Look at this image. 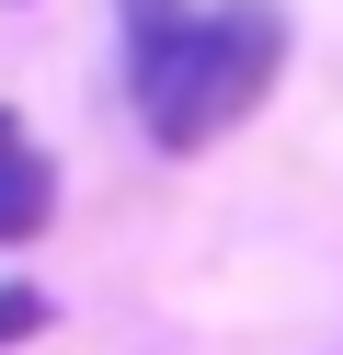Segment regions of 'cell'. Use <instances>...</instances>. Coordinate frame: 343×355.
<instances>
[{"label": "cell", "mask_w": 343, "mask_h": 355, "mask_svg": "<svg viewBox=\"0 0 343 355\" xmlns=\"http://www.w3.org/2000/svg\"><path fill=\"white\" fill-rule=\"evenodd\" d=\"M274 80H286V0H206L195 35H183V58L137 92V126L183 161V149L229 138Z\"/></svg>", "instance_id": "6da1fadb"}, {"label": "cell", "mask_w": 343, "mask_h": 355, "mask_svg": "<svg viewBox=\"0 0 343 355\" xmlns=\"http://www.w3.org/2000/svg\"><path fill=\"white\" fill-rule=\"evenodd\" d=\"M114 24H126V103H137V92H149V80L183 58V35H195V0H114Z\"/></svg>", "instance_id": "7a4b0ae2"}, {"label": "cell", "mask_w": 343, "mask_h": 355, "mask_svg": "<svg viewBox=\"0 0 343 355\" xmlns=\"http://www.w3.org/2000/svg\"><path fill=\"white\" fill-rule=\"evenodd\" d=\"M46 218H58V161H46V149H23V161L0 172V252H12V241H35Z\"/></svg>", "instance_id": "3957f363"}, {"label": "cell", "mask_w": 343, "mask_h": 355, "mask_svg": "<svg viewBox=\"0 0 343 355\" xmlns=\"http://www.w3.org/2000/svg\"><path fill=\"white\" fill-rule=\"evenodd\" d=\"M46 321H58V309H46V286H23V275H0V355H12V344H35Z\"/></svg>", "instance_id": "277c9868"}, {"label": "cell", "mask_w": 343, "mask_h": 355, "mask_svg": "<svg viewBox=\"0 0 343 355\" xmlns=\"http://www.w3.org/2000/svg\"><path fill=\"white\" fill-rule=\"evenodd\" d=\"M23 149H35V138H23V115H12V103H0V172H12Z\"/></svg>", "instance_id": "5b68a950"}, {"label": "cell", "mask_w": 343, "mask_h": 355, "mask_svg": "<svg viewBox=\"0 0 343 355\" xmlns=\"http://www.w3.org/2000/svg\"><path fill=\"white\" fill-rule=\"evenodd\" d=\"M12 12H23V0H12Z\"/></svg>", "instance_id": "8992f818"}]
</instances>
